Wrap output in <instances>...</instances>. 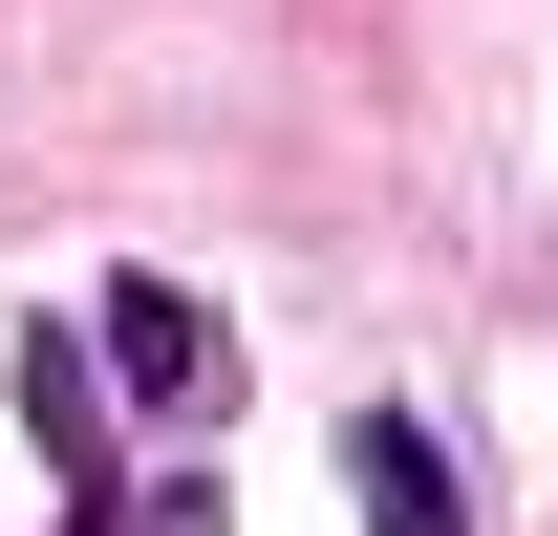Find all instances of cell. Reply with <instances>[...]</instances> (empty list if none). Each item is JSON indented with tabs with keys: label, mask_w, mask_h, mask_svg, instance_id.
<instances>
[{
	"label": "cell",
	"mask_w": 558,
	"mask_h": 536,
	"mask_svg": "<svg viewBox=\"0 0 558 536\" xmlns=\"http://www.w3.org/2000/svg\"><path fill=\"white\" fill-rule=\"evenodd\" d=\"M86 343H108V387H130V407H194V387H215V301H194V279H108V322H86Z\"/></svg>",
	"instance_id": "2"
},
{
	"label": "cell",
	"mask_w": 558,
	"mask_h": 536,
	"mask_svg": "<svg viewBox=\"0 0 558 536\" xmlns=\"http://www.w3.org/2000/svg\"><path fill=\"white\" fill-rule=\"evenodd\" d=\"M22 429H44V472H65V515L130 494V472H108V343L86 322H22Z\"/></svg>",
	"instance_id": "1"
},
{
	"label": "cell",
	"mask_w": 558,
	"mask_h": 536,
	"mask_svg": "<svg viewBox=\"0 0 558 536\" xmlns=\"http://www.w3.org/2000/svg\"><path fill=\"white\" fill-rule=\"evenodd\" d=\"M344 494H365V536H451V451L409 407H344Z\"/></svg>",
	"instance_id": "3"
}]
</instances>
